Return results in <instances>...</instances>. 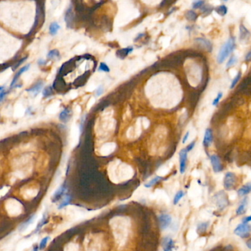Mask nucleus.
Listing matches in <instances>:
<instances>
[{
    "instance_id": "nucleus-1",
    "label": "nucleus",
    "mask_w": 251,
    "mask_h": 251,
    "mask_svg": "<svg viewBox=\"0 0 251 251\" xmlns=\"http://www.w3.org/2000/svg\"><path fill=\"white\" fill-rule=\"evenodd\" d=\"M235 38L233 37H230L225 44L222 46L217 57V61L219 64L223 63L228 58V56L232 53V51L235 49Z\"/></svg>"
},
{
    "instance_id": "nucleus-2",
    "label": "nucleus",
    "mask_w": 251,
    "mask_h": 251,
    "mask_svg": "<svg viewBox=\"0 0 251 251\" xmlns=\"http://www.w3.org/2000/svg\"><path fill=\"white\" fill-rule=\"evenodd\" d=\"M251 233V225L247 222H243L234 229V234L241 238H247Z\"/></svg>"
},
{
    "instance_id": "nucleus-3",
    "label": "nucleus",
    "mask_w": 251,
    "mask_h": 251,
    "mask_svg": "<svg viewBox=\"0 0 251 251\" xmlns=\"http://www.w3.org/2000/svg\"><path fill=\"white\" fill-rule=\"evenodd\" d=\"M214 200L216 205L220 209H224L228 206V199L224 191H220L214 196Z\"/></svg>"
},
{
    "instance_id": "nucleus-4",
    "label": "nucleus",
    "mask_w": 251,
    "mask_h": 251,
    "mask_svg": "<svg viewBox=\"0 0 251 251\" xmlns=\"http://www.w3.org/2000/svg\"><path fill=\"white\" fill-rule=\"evenodd\" d=\"M236 176L235 173L232 172H228L225 173L223 178V187L226 190H231L234 189L236 184Z\"/></svg>"
},
{
    "instance_id": "nucleus-5",
    "label": "nucleus",
    "mask_w": 251,
    "mask_h": 251,
    "mask_svg": "<svg viewBox=\"0 0 251 251\" xmlns=\"http://www.w3.org/2000/svg\"><path fill=\"white\" fill-rule=\"evenodd\" d=\"M210 162H211L212 169L214 173H220L223 171V167L222 165L221 160L217 154H212L210 156Z\"/></svg>"
},
{
    "instance_id": "nucleus-6",
    "label": "nucleus",
    "mask_w": 251,
    "mask_h": 251,
    "mask_svg": "<svg viewBox=\"0 0 251 251\" xmlns=\"http://www.w3.org/2000/svg\"><path fill=\"white\" fill-rule=\"evenodd\" d=\"M187 150L186 148L182 149L179 152V161H180V172L184 174L186 171L187 160Z\"/></svg>"
},
{
    "instance_id": "nucleus-7",
    "label": "nucleus",
    "mask_w": 251,
    "mask_h": 251,
    "mask_svg": "<svg viewBox=\"0 0 251 251\" xmlns=\"http://www.w3.org/2000/svg\"><path fill=\"white\" fill-rule=\"evenodd\" d=\"M159 222L160 227L162 229L165 230L171 225L172 218L169 214H161L159 216Z\"/></svg>"
},
{
    "instance_id": "nucleus-8",
    "label": "nucleus",
    "mask_w": 251,
    "mask_h": 251,
    "mask_svg": "<svg viewBox=\"0 0 251 251\" xmlns=\"http://www.w3.org/2000/svg\"><path fill=\"white\" fill-rule=\"evenodd\" d=\"M195 42L197 43L198 45L201 46L206 51H209V52H211L212 51V44L209 40L200 37V38L195 39Z\"/></svg>"
},
{
    "instance_id": "nucleus-9",
    "label": "nucleus",
    "mask_w": 251,
    "mask_h": 251,
    "mask_svg": "<svg viewBox=\"0 0 251 251\" xmlns=\"http://www.w3.org/2000/svg\"><path fill=\"white\" fill-rule=\"evenodd\" d=\"M66 187H65V184H62V186L60 187L53 195L52 198H51V201L53 203H56V202H58V200H60L64 195V194H65V192H66Z\"/></svg>"
},
{
    "instance_id": "nucleus-10",
    "label": "nucleus",
    "mask_w": 251,
    "mask_h": 251,
    "mask_svg": "<svg viewBox=\"0 0 251 251\" xmlns=\"http://www.w3.org/2000/svg\"><path fill=\"white\" fill-rule=\"evenodd\" d=\"M213 142V133L211 129H206L204 134L203 143L204 147L208 148L211 146Z\"/></svg>"
},
{
    "instance_id": "nucleus-11",
    "label": "nucleus",
    "mask_w": 251,
    "mask_h": 251,
    "mask_svg": "<svg viewBox=\"0 0 251 251\" xmlns=\"http://www.w3.org/2000/svg\"><path fill=\"white\" fill-rule=\"evenodd\" d=\"M30 64H27V65H24V66L21 67V68L19 69V71L17 72V73H16V75H15V76H14L13 79H12V82H11L10 84V88H12V87H13V86L16 85V83H17V81L18 79H19V76H21V75L23 73H24L25 71H26L27 70H29V68H30Z\"/></svg>"
},
{
    "instance_id": "nucleus-12",
    "label": "nucleus",
    "mask_w": 251,
    "mask_h": 251,
    "mask_svg": "<svg viewBox=\"0 0 251 251\" xmlns=\"http://www.w3.org/2000/svg\"><path fill=\"white\" fill-rule=\"evenodd\" d=\"M44 87V82L42 81H39L37 82L35 85L33 86V87H30V89H28L27 91L30 92V93L33 94V96H36L40 91H41L42 88Z\"/></svg>"
},
{
    "instance_id": "nucleus-13",
    "label": "nucleus",
    "mask_w": 251,
    "mask_h": 251,
    "mask_svg": "<svg viewBox=\"0 0 251 251\" xmlns=\"http://www.w3.org/2000/svg\"><path fill=\"white\" fill-rule=\"evenodd\" d=\"M248 198H245L243 200L241 201L240 204L239 205L238 208H237L236 213L237 215H242V214H245L247 210V206H248Z\"/></svg>"
},
{
    "instance_id": "nucleus-14",
    "label": "nucleus",
    "mask_w": 251,
    "mask_h": 251,
    "mask_svg": "<svg viewBox=\"0 0 251 251\" xmlns=\"http://www.w3.org/2000/svg\"><path fill=\"white\" fill-rule=\"evenodd\" d=\"M251 192V182L250 183H247L246 184L243 185L242 187L239 188L237 191V194L240 197H243L245 196L248 194H249Z\"/></svg>"
},
{
    "instance_id": "nucleus-15",
    "label": "nucleus",
    "mask_w": 251,
    "mask_h": 251,
    "mask_svg": "<svg viewBox=\"0 0 251 251\" xmlns=\"http://www.w3.org/2000/svg\"><path fill=\"white\" fill-rule=\"evenodd\" d=\"M71 117V110L68 108H65L60 113L59 118L62 122L66 123L68 122Z\"/></svg>"
},
{
    "instance_id": "nucleus-16",
    "label": "nucleus",
    "mask_w": 251,
    "mask_h": 251,
    "mask_svg": "<svg viewBox=\"0 0 251 251\" xmlns=\"http://www.w3.org/2000/svg\"><path fill=\"white\" fill-rule=\"evenodd\" d=\"M250 35V33L244 25L241 24L239 26V39L241 40H248Z\"/></svg>"
},
{
    "instance_id": "nucleus-17",
    "label": "nucleus",
    "mask_w": 251,
    "mask_h": 251,
    "mask_svg": "<svg viewBox=\"0 0 251 251\" xmlns=\"http://www.w3.org/2000/svg\"><path fill=\"white\" fill-rule=\"evenodd\" d=\"M174 247V242L171 238L167 237L164 240L163 243V249L164 251H173Z\"/></svg>"
},
{
    "instance_id": "nucleus-18",
    "label": "nucleus",
    "mask_w": 251,
    "mask_h": 251,
    "mask_svg": "<svg viewBox=\"0 0 251 251\" xmlns=\"http://www.w3.org/2000/svg\"><path fill=\"white\" fill-rule=\"evenodd\" d=\"M60 29V26L57 22H53L49 26V34L51 35H55Z\"/></svg>"
},
{
    "instance_id": "nucleus-19",
    "label": "nucleus",
    "mask_w": 251,
    "mask_h": 251,
    "mask_svg": "<svg viewBox=\"0 0 251 251\" xmlns=\"http://www.w3.org/2000/svg\"><path fill=\"white\" fill-rule=\"evenodd\" d=\"M60 57V54L58 50L53 49L51 50L47 54V58L49 60H54V59H59Z\"/></svg>"
},
{
    "instance_id": "nucleus-20",
    "label": "nucleus",
    "mask_w": 251,
    "mask_h": 251,
    "mask_svg": "<svg viewBox=\"0 0 251 251\" xmlns=\"http://www.w3.org/2000/svg\"><path fill=\"white\" fill-rule=\"evenodd\" d=\"M71 195H65V198L62 199V202H61V203H60L59 206H58V209H63L64 207L68 206V205L70 203V202H71Z\"/></svg>"
},
{
    "instance_id": "nucleus-21",
    "label": "nucleus",
    "mask_w": 251,
    "mask_h": 251,
    "mask_svg": "<svg viewBox=\"0 0 251 251\" xmlns=\"http://www.w3.org/2000/svg\"><path fill=\"white\" fill-rule=\"evenodd\" d=\"M162 179V177L161 176H156L154 177L153 178H152L151 180H150L149 182H148L147 184H145V187L147 188H150L152 186H153V185H155L156 184H157L159 182V181H160Z\"/></svg>"
},
{
    "instance_id": "nucleus-22",
    "label": "nucleus",
    "mask_w": 251,
    "mask_h": 251,
    "mask_svg": "<svg viewBox=\"0 0 251 251\" xmlns=\"http://www.w3.org/2000/svg\"><path fill=\"white\" fill-rule=\"evenodd\" d=\"M47 221H48V220H47V217L46 215H44L43 218H42L41 220H40V221H39L38 224H37V227H36L34 233L38 232V231H40V229H41L42 227L44 226V225H45V224H46Z\"/></svg>"
},
{
    "instance_id": "nucleus-23",
    "label": "nucleus",
    "mask_w": 251,
    "mask_h": 251,
    "mask_svg": "<svg viewBox=\"0 0 251 251\" xmlns=\"http://www.w3.org/2000/svg\"><path fill=\"white\" fill-rule=\"evenodd\" d=\"M216 12L221 16H224L228 12V8L225 5H220L216 8Z\"/></svg>"
},
{
    "instance_id": "nucleus-24",
    "label": "nucleus",
    "mask_w": 251,
    "mask_h": 251,
    "mask_svg": "<svg viewBox=\"0 0 251 251\" xmlns=\"http://www.w3.org/2000/svg\"><path fill=\"white\" fill-rule=\"evenodd\" d=\"M35 217V216L33 215V216H31V217H29V218H28L27 220H26V221L24 222V223H22L21 225V226L19 227L20 230H24V229H25V228H26V227L29 226V225H30V224H31V223L33 222V220H34Z\"/></svg>"
},
{
    "instance_id": "nucleus-25",
    "label": "nucleus",
    "mask_w": 251,
    "mask_h": 251,
    "mask_svg": "<svg viewBox=\"0 0 251 251\" xmlns=\"http://www.w3.org/2000/svg\"><path fill=\"white\" fill-rule=\"evenodd\" d=\"M184 195H185L184 192L182 190L178 191V192H177L176 194H175V197H174L173 204L174 205H176L177 203H178V202H179L180 200H181V199L182 198H183L184 196Z\"/></svg>"
},
{
    "instance_id": "nucleus-26",
    "label": "nucleus",
    "mask_w": 251,
    "mask_h": 251,
    "mask_svg": "<svg viewBox=\"0 0 251 251\" xmlns=\"http://www.w3.org/2000/svg\"><path fill=\"white\" fill-rule=\"evenodd\" d=\"M241 76H242V73H241V71L238 72V73H237V74L236 75L235 77H234V79H233L232 82H231V85H230V88L233 89L234 87H235L236 85V84L238 83V82H239V81L240 80Z\"/></svg>"
},
{
    "instance_id": "nucleus-27",
    "label": "nucleus",
    "mask_w": 251,
    "mask_h": 251,
    "mask_svg": "<svg viewBox=\"0 0 251 251\" xmlns=\"http://www.w3.org/2000/svg\"><path fill=\"white\" fill-rule=\"evenodd\" d=\"M132 51H133V48H132V47H129V48L123 49L122 50L118 51V53L120 54L119 55L120 57L123 58H124V57H126V56H127L128 54H129L130 52H132Z\"/></svg>"
},
{
    "instance_id": "nucleus-28",
    "label": "nucleus",
    "mask_w": 251,
    "mask_h": 251,
    "mask_svg": "<svg viewBox=\"0 0 251 251\" xmlns=\"http://www.w3.org/2000/svg\"><path fill=\"white\" fill-rule=\"evenodd\" d=\"M237 62V58L236 57V56H231V58H229V60H228V61L226 63V68H231V66H233V65H235L236 63Z\"/></svg>"
},
{
    "instance_id": "nucleus-29",
    "label": "nucleus",
    "mask_w": 251,
    "mask_h": 251,
    "mask_svg": "<svg viewBox=\"0 0 251 251\" xmlns=\"http://www.w3.org/2000/svg\"><path fill=\"white\" fill-rule=\"evenodd\" d=\"M187 19H189V21H195L197 19V14L196 12H194L192 10H189L186 14Z\"/></svg>"
},
{
    "instance_id": "nucleus-30",
    "label": "nucleus",
    "mask_w": 251,
    "mask_h": 251,
    "mask_svg": "<svg viewBox=\"0 0 251 251\" xmlns=\"http://www.w3.org/2000/svg\"><path fill=\"white\" fill-rule=\"evenodd\" d=\"M50 239V237L49 236H46L44 237V239H42L41 241H40V245H39V250H44V248H46V244L48 243L49 240Z\"/></svg>"
},
{
    "instance_id": "nucleus-31",
    "label": "nucleus",
    "mask_w": 251,
    "mask_h": 251,
    "mask_svg": "<svg viewBox=\"0 0 251 251\" xmlns=\"http://www.w3.org/2000/svg\"><path fill=\"white\" fill-rule=\"evenodd\" d=\"M52 94H53V90H52V87H51V86H48V87H46L45 89H44V91H43V95H44V96L45 98L49 97V96H51Z\"/></svg>"
},
{
    "instance_id": "nucleus-32",
    "label": "nucleus",
    "mask_w": 251,
    "mask_h": 251,
    "mask_svg": "<svg viewBox=\"0 0 251 251\" xmlns=\"http://www.w3.org/2000/svg\"><path fill=\"white\" fill-rule=\"evenodd\" d=\"M208 225H209V223H200V224L198 225V231L199 233L204 232L206 230V228H208Z\"/></svg>"
},
{
    "instance_id": "nucleus-33",
    "label": "nucleus",
    "mask_w": 251,
    "mask_h": 251,
    "mask_svg": "<svg viewBox=\"0 0 251 251\" xmlns=\"http://www.w3.org/2000/svg\"><path fill=\"white\" fill-rule=\"evenodd\" d=\"M98 70H99L100 71L107 72V73L110 72V68H109L108 65H107L106 63H104V62H101V63L100 64L99 67H98Z\"/></svg>"
},
{
    "instance_id": "nucleus-34",
    "label": "nucleus",
    "mask_w": 251,
    "mask_h": 251,
    "mask_svg": "<svg viewBox=\"0 0 251 251\" xmlns=\"http://www.w3.org/2000/svg\"><path fill=\"white\" fill-rule=\"evenodd\" d=\"M222 97H223V93H222V92H219L218 94L217 95L216 98L214 99V101H213L212 105L214 106V107H216V106L218 105L219 102H220V99L222 98Z\"/></svg>"
},
{
    "instance_id": "nucleus-35",
    "label": "nucleus",
    "mask_w": 251,
    "mask_h": 251,
    "mask_svg": "<svg viewBox=\"0 0 251 251\" xmlns=\"http://www.w3.org/2000/svg\"><path fill=\"white\" fill-rule=\"evenodd\" d=\"M203 4H204V0H197L195 1V2L192 5L194 9H198V8H200L201 7L203 6Z\"/></svg>"
},
{
    "instance_id": "nucleus-36",
    "label": "nucleus",
    "mask_w": 251,
    "mask_h": 251,
    "mask_svg": "<svg viewBox=\"0 0 251 251\" xmlns=\"http://www.w3.org/2000/svg\"><path fill=\"white\" fill-rule=\"evenodd\" d=\"M103 91H104V88H103V87L101 85L99 86V87H98L97 90H96V96H101V95L103 93Z\"/></svg>"
},
{
    "instance_id": "nucleus-37",
    "label": "nucleus",
    "mask_w": 251,
    "mask_h": 251,
    "mask_svg": "<svg viewBox=\"0 0 251 251\" xmlns=\"http://www.w3.org/2000/svg\"><path fill=\"white\" fill-rule=\"evenodd\" d=\"M195 141L192 142V143H189V145H188L187 146L186 150H187V152L190 151V150H192V149L194 148V147H195Z\"/></svg>"
},
{
    "instance_id": "nucleus-38",
    "label": "nucleus",
    "mask_w": 251,
    "mask_h": 251,
    "mask_svg": "<svg viewBox=\"0 0 251 251\" xmlns=\"http://www.w3.org/2000/svg\"><path fill=\"white\" fill-rule=\"evenodd\" d=\"M245 60L246 61V62H250L251 61V49L250 50V51H248V53L245 54Z\"/></svg>"
},
{
    "instance_id": "nucleus-39",
    "label": "nucleus",
    "mask_w": 251,
    "mask_h": 251,
    "mask_svg": "<svg viewBox=\"0 0 251 251\" xmlns=\"http://www.w3.org/2000/svg\"><path fill=\"white\" fill-rule=\"evenodd\" d=\"M26 58H26H26H23V59H21V60H19V62H18V63H17V64H16V65H15V66H14V68H12V70H13V71H15V70H16V68H18V67H19V65H21V63H22V62H24V61H25V60H26Z\"/></svg>"
},
{
    "instance_id": "nucleus-40",
    "label": "nucleus",
    "mask_w": 251,
    "mask_h": 251,
    "mask_svg": "<svg viewBox=\"0 0 251 251\" xmlns=\"http://www.w3.org/2000/svg\"><path fill=\"white\" fill-rule=\"evenodd\" d=\"M7 91L6 90H3V91H2L1 92V93H0V102H1V101H2V100L4 99V98L5 97V96H6V95H7Z\"/></svg>"
},
{
    "instance_id": "nucleus-41",
    "label": "nucleus",
    "mask_w": 251,
    "mask_h": 251,
    "mask_svg": "<svg viewBox=\"0 0 251 251\" xmlns=\"http://www.w3.org/2000/svg\"><path fill=\"white\" fill-rule=\"evenodd\" d=\"M189 132H187L186 134H185V135L184 136V137H183V139H182V143H183V144L186 143V142L187 141L188 137H189Z\"/></svg>"
},
{
    "instance_id": "nucleus-42",
    "label": "nucleus",
    "mask_w": 251,
    "mask_h": 251,
    "mask_svg": "<svg viewBox=\"0 0 251 251\" xmlns=\"http://www.w3.org/2000/svg\"><path fill=\"white\" fill-rule=\"evenodd\" d=\"M37 63H38L39 65H44L46 64V61L44 60H39Z\"/></svg>"
},
{
    "instance_id": "nucleus-43",
    "label": "nucleus",
    "mask_w": 251,
    "mask_h": 251,
    "mask_svg": "<svg viewBox=\"0 0 251 251\" xmlns=\"http://www.w3.org/2000/svg\"><path fill=\"white\" fill-rule=\"evenodd\" d=\"M251 221V215L248 216V217H247L246 218H245V222H247V223H249V222Z\"/></svg>"
},
{
    "instance_id": "nucleus-44",
    "label": "nucleus",
    "mask_w": 251,
    "mask_h": 251,
    "mask_svg": "<svg viewBox=\"0 0 251 251\" xmlns=\"http://www.w3.org/2000/svg\"><path fill=\"white\" fill-rule=\"evenodd\" d=\"M247 246H248V248L251 249V239H249V240L247 242Z\"/></svg>"
},
{
    "instance_id": "nucleus-45",
    "label": "nucleus",
    "mask_w": 251,
    "mask_h": 251,
    "mask_svg": "<svg viewBox=\"0 0 251 251\" xmlns=\"http://www.w3.org/2000/svg\"><path fill=\"white\" fill-rule=\"evenodd\" d=\"M39 250V247L37 246V245H35V246L33 248V251H38Z\"/></svg>"
},
{
    "instance_id": "nucleus-46",
    "label": "nucleus",
    "mask_w": 251,
    "mask_h": 251,
    "mask_svg": "<svg viewBox=\"0 0 251 251\" xmlns=\"http://www.w3.org/2000/svg\"><path fill=\"white\" fill-rule=\"evenodd\" d=\"M5 90V86H0V93L2 91H3V90Z\"/></svg>"
},
{
    "instance_id": "nucleus-47",
    "label": "nucleus",
    "mask_w": 251,
    "mask_h": 251,
    "mask_svg": "<svg viewBox=\"0 0 251 251\" xmlns=\"http://www.w3.org/2000/svg\"><path fill=\"white\" fill-rule=\"evenodd\" d=\"M223 1H228V0H223Z\"/></svg>"
}]
</instances>
